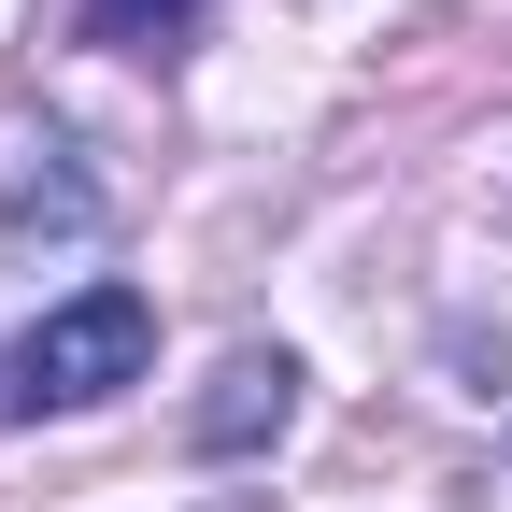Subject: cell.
Segmentation results:
<instances>
[{
  "label": "cell",
  "mask_w": 512,
  "mask_h": 512,
  "mask_svg": "<svg viewBox=\"0 0 512 512\" xmlns=\"http://www.w3.org/2000/svg\"><path fill=\"white\" fill-rule=\"evenodd\" d=\"M214 0H86V43H114V57H157V43H185Z\"/></svg>",
  "instance_id": "3957f363"
},
{
  "label": "cell",
  "mask_w": 512,
  "mask_h": 512,
  "mask_svg": "<svg viewBox=\"0 0 512 512\" xmlns=\"http://www.w3.org/2000/svg\"><path fill=\"white\" fill-rule=\"evenodd\" d=\"M143 356H157V299L143 285H86L15 342V413H100L114 384H143Z\"/></svg>",
  "instance_id": "6da1fadb"
},
{
  "label": "cell",
  "mask_w": 512,
  "mask_h": 512,
  "mask_svg": "<svg viewBox=\"0 0 512 512\" xmlns=\"http://www.w3.org/2000/svg\"><path fill=\"white\" fill-rule=\"evenodd\" d=\"M214 384H228V399L200 413V441L228 456V441H256V427H285V384H299V370H285V356H228Z\"/></svg>",
  "instance_id": "7a4b0ae2"
}]
</instances>
